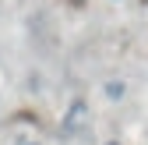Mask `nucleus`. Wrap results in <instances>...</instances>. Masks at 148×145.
<instances>
[{
	"label": "nucleus",
	"instance_id": "1",
	"mask_svg": "<svg viewBox=\"0 0 148 145\" xmlns=\"http://www.w3.org/2000/svg\"><path fill=\"white\" fill-rule=\"evenodd\" d=\"M106 96H109V99L116 103V99L123 96V81H106Z\"/></svg>",
	"mask_w": 148,
	"mask_h": 145
},
{
	"label": "nucleus",
	"instance_id": "2",
	"mask_svg": "<svg viewBox=\"0 0 148 145\" xmlns=\"http://www.w3.org/2000/svg\"><path fill=\"white\" fill-rule=\"evenodd\" d=\"M106 145H120V142H106Z\"/></svg>",
	"mask_w": 148,
	"mask_h": 145
}]
</instances>
